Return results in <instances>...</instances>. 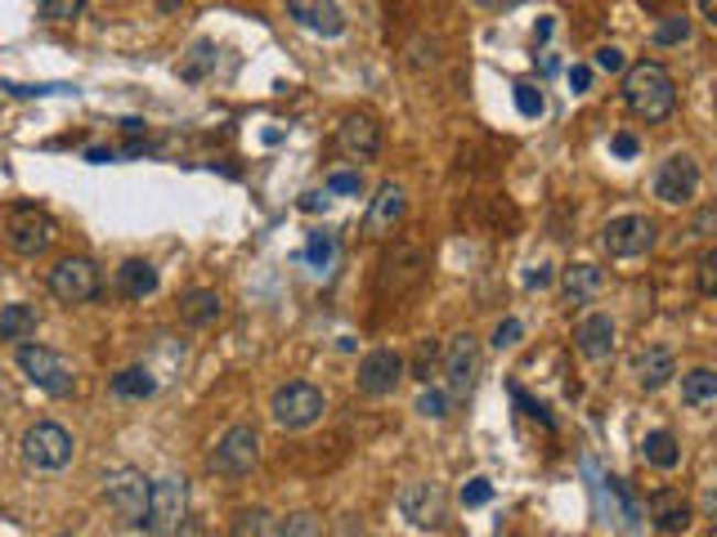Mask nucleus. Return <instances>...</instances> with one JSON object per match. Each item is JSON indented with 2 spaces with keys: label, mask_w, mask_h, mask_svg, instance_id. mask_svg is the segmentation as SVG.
<instances>
[{
  "label": "nucleus",
  "mask_w": 717,
  "mask_h": 537,
  "mask_svg": "<svg viewBox=\"0 0 717 537\" xmlns=\"http://www.w3.org/2000/svg\"><path fill=\"white\" fill-rule=\"evenodd\" d=\"M211 67H216V45H211V41H198V45H193V50L180 58L175 73H180V81H203Z\"/></svg>",
  "instance_id": "cd10ccee"
},
{
  "label": "nucleus",
  "mask_w": 717,
  "mask_h": 537,
  "mask_svg": "<svg viewBox=\"0 0 717 537\" xmlns=\"http://www.w3.org/2000/svg\"><path fill=\"white\" fill-rule=\"evenodd\" d=\"M363 188V179H359V171H333L328 175V193H341V197H355Z\"/></svg>",
  "instance_id": "a19ab883"
},
{
  "label": "nucleus",
  "mask_w": 717,
  "mask_h": 537,
  "mask_svg": "<svg viewBox=\"0 0 717 537\" xmlns=\"http://www.w3.org/2000/svg\"><path fill=\"white\" fill-rule=\"evenodd\" d=\"M409 216V193L395 184V179H385L377 184V197H372V207H368V220H363V233L368 238H390Z\"/></svg>",
  "instance_id": "dca6fc26"
},
{
  "label": "nucleus",
  "mask_w": 717,
  "mask_h": 537,
  "mask_svg": "<svg viewBox=\"0 0 717 537\" xmlns=\"http://www.w3.org/2000/svg\"><path fill=\"white\" fill-rule=\"evenodd\" d=\"M515 108H520V117H543L547 99L539 86H515Z\"/></svg>",
  "instance_id": "4c0bfd02"
},
{
  "label": "nucleus",
  "mask_w": 717,
  "mask_h": 537,
  "mask_svg": "<svg viewBox=\"0 0 717 537\" xmlns=\"http://www.w3.org/2000/svg\"><path fill=\"white\" fill-rule=\"evenodd\" d=\"M655 238H660V224L650 220V216H615V220L601 229V246H606V255H615V260H637V255H645L650 246H655Z\"/></svg>",
  "instance_id": "9b49d317"
},
{
  "label": "nucleus",
  "mask_w": 717,
  "mask_h": 537,
  "mask_svg": "<svg viewBox=\"0 0 717 537\" xmlns=\"http://www.w3.org/2000/svg\"><path fill=\"white\" fill-rule=\"evenodd\" d=\"M650 519H655L660 533L677 537V533H686V528L695 524V506H691L677 489H660L655 497H650Z\"/></svg>",
  "instance_id": "412c9836"
},
{
  "label": "nucleus",
  "mask_w": 717,
  "mask_h": 537,
  "mask_svg": "<svg viewBox=\"0 0 717 537\" xmlns=\"http://www.w3.org/2000/svg\"><path fill=\"white\" fill-rule=\"evenodd\" d=\"M104 278H99V264L86 260V255H63L54 268H50V292L63 300V305H90L99 296Z\"/></svg>",
  "instance_id": "423d86ee"
},
{
  "label": "nucleus",
  "mask_w": 717,
  "mask_h": 537,
  "mask_svg": "<svg viewBox=\"0 0 717 537\" xmlns=\"http://www.w3.org/2000/svg\"><path fill=\"white\" fill-rule=\"evenodd\" d=\"M655 197L664 207H686L699 197V162L691 153H669L655 171Z\"/></svg>",
  "instance_id": "f8f14e48"
},
{
  "label": "nucleus",
  "mask_w": 717,
  "mask_h": 537,
  "mask_svg": "<svg viewBox=\"0 0 717 537\" xmlns=\"http://www.w3.org/2000/svg\"><path fill=\"white\" fill-rule=\"evenodd\" d=\"M426 274H431V260H426V251H422V246L400 242L395 251H385V260H381V268H377V292L400 300V296L417 292V287L426 283Z\"/></svg>",
  "instance_id": "20e7f679"
},
{
  "label": "nucleus",
  "mask_w": 717,
  "mask_h": 537,
  "mask_svg": "<svg viewBox=\"0 0 717 537\" xmlns=\"http://www.w3.org/2000/svg\"><path fill=\"white\" fill-rule=\"evenodd\" d=\"M149 489H153V480L144 475V470H135V465H121V470H112V475L104 480V493H108V506L126 519V524H144V511H149Z\"/></svg>",
  "instance_id": "1a4fd4ad"
},
{
  "label": "nucleus",
  "mask_w": 717,
  "mask_h": 537,
  "mask_svg": "<svg viewBox=\"0 0 717 537\" xmlns=\"http://www.w3.org/2000/svg\"><path fill=\"white\" fill-rule=\"evenodd\" d=\"M641 452H645V461L655 465V470H673L682 461V448H677V435L673 430H650L645 443H641Z\"/></svg>",
  "instance_id": "bb28decb"
},
{
  "label": "nucleus",
  "mask_w": 717,
  "mask_h": 537,
  "mask_svg": "<svg viewBox=\"0 0 717 537\" xmlns=\"http://www.w3.org/2000/svg\"><path fill=\"white\" fill-rule=\"evenodd\" d=\"M574 346H578L583 359H593V363L610 359L615 354V322H610V314H588V318H583L574 327Z\"/></svg>",
  "instance_id": "aec40b11"
},
{
  "label": "nucleus",
  "mask_w": 717,
  "mask_h": 537,
  "mask_svg": "<svg viewBox=\"0 0 717 537\" xmlns=\"http://www.w3.org/2000/svg\"><path fill=\"white\" fill-rule=\"evenodd\" d=\"M323 207H328V193H305V197H301V211H309V216L323 211Z\"/></svg>",
  "instance_id": "09e8293b"
},
{
  "label": "nucleus",
  "mask_w": 717,
  "mask_h": 537,
  "mask_svg": "<svg viewBox=\"0 0 717 537\" xmlns=\"http://www.w3.org/2000/svg\"><path fill=\"white\" fill-rule=\"evenodd\" d=\"M36 305H23V300H14V305H6L0 309V341H14V346H28L32 336H36Z\"/></svg>",
  "instance_id": "b1692460"
},
{
  "label": "nucleus",
  "mask_w": 717,
  "mask_h": 537,
  "mask_svg": "<svg viewBox=\"0 0 717 537\" xmlns=\"http://www.w3.org/2000/svg\"><path fill=\"white\" fill-rule=\"evenodd\" d=\"M86 162L104 166V162H117V153H112V149H86Z\"/></svg>",
  "instance_id": "3c124183"
},
{
  "label": "nucleus",
  "mask_w": 717,
  "mask_h": 537,
  "mask_svg": "<svg viewBox=\"0 0 717 537\" xmlns=\"http://www.w3.org/2000/svg\"><path fill=\"white\" fill-rule=\"evenodd\" d=\"M220 296L211 292V287H198V292H188L184 300H180V322L184 327H211L216 318H220Z\"/></svg>",
  "instance_id": "a878e982"
},
{
  "label": "nucleus",
  "mask_w": 717,
  "mask_h": 537,
  "mask_svg": "<svg viewBox=\"0 0 717 537\" xmlns=\"http://www.w3.org/2000/svg\"><path fill=\"white\" fill-rule=\"evenodd\" d=\"M623 103L632 117L650 121V125H660L677 112V86H673V73L664 63H632L628 73H623Z\"/></svg>",
  "instance_id": "f257e3e1"
},
{
  "label": "nucleus",
  "mask_w": 717,
  "mask_h": 537,
  "mask_svg": "<svg viewBox=\"0 0 717 537\" xmlns=\"http://www.w3.org/2000/svg\"><path fill=\"white\" fill-rule=\"evenodd\" d=\"M153 390H157V381H153V372H144V368H126V372L112 376V394H117V398H149Z\"/></svg>",
  "instance_id": "c756f323"
},
{
  "label": "nucleus",
  "mask_w": 717,
  "mask_h": 537,
  "mask_svg": "<svg viewBox=\"0 0 717 537\" xmlns=\"http://www.w3.org/2000/svg\"><path fill=\"white\" fill-rule=\"evenodd\" d=\"M337 149L350 162H372L381 153V121L372 112H346L337 125Z\"/></svg>",
  "instance_id": "2eb2a0df"
},
{
  "label": "nucleus",
  "mask_w": 717,
  "mask_h": 537,
  "mask_svg": "<svg viewBox=\"0 0 717 537\" xmlns=\"http://www.w3.org/2000/svg\"><path fill=\"white\" fill-rule=\"evenodd\" d=\"M632 372H637V385H641L645 394H655V390H664V385L677 376V359H673L669 346H645V350L632 359Z\"/></svg>",
  "instance_id": "6ab92c4d"
},
{
  "label": "nucleus",
  "mask_w": 717,
  "mask_h": 537,
  "mask_svg": "<svg viewBox=\"0 0 717 537\" xmlns=\"http://www.w3.org/2000/svg\"><path fill=\"white\" fill-rule=\"evenodd\" d=\"M256 461H260V435L251 426H229L220 435V443L211 448L207 465L216 470V475H225V480H242V475H251V470H256Z\"/></svg>",
  "instance_id": "6e6552de"
},
{
  "label": "nucleus",
  "mask_w": 717,
  "mask_h": 537,
  "mask_svg": "<svg viewBox=\"0 0 717 537\" xmlns=\"http://www.w3.org/2000/svg\"><path fill=\"white\" fill-rule=\"evenodd\" d=\"M417 417H426V421H444V417H448V394H444V390H422V398H417Z\"/></svg>",
  "instance_id": "c9c22d12"
},
{
  "label": "nucleus",
  "mask_w": 717,
  "mask_h": 537,
  "mask_svg": "<svg viewBox=\"0 0 717 537\" xmlns=\"http://www.w3.org/2000/svg\"><path fill=\"white\" fill-rule=\"evenodd\" d=\"M520 336H525V322H520V318H502V322L493 327V350H511Z\"/></svg>",
  "instance_id": "58836bf2"
},
{
  "label": "nucleus",
  "mask_w": 717,
  "mask_h": 537,
  "mask_svg": "<svg viewBox=\"0 0 717 537\" xmlns=\"http://www.w3.org/2000/svg\"><path fill=\"white\" fill-rule=\"evenodd\" d=\"M547 36H552V19H539V28H534V41H539V45H543V41H547Z\"/></svg>",
  "instance_id": "5fc2aeb1"
},
{
  "label": "nucleus",
  "mask_w": 717,
  "mask_h": 537,
  "mask_svg": "<svg viewBox=\"0 0 717 537\" xmlns=\"http://www.w3.org/2000/svg\"><path fill=\"white\" fill-rule=\"evenodd\" d=\"M489 497H493V484H489V480H480V475H476V480H467V484H463V506H485Z\"/></svg>",
  "instance_id": "79ce46f5"
},
{
  "label": "nucleus",
  "mask_w": 717,
  "mask_h": 537,
  "mask_svg": "<svg viewBox=\"0 0 717 537\" xmlns=\"http://www.w3.org/2000/svg\"><path fill=\"white\" fill-rule=\"evenodd\" d=\"M476 376H480V346H476L471 331H458L444 346V381H448V394L453 398H471Z\"/></svg>",
  "instance_id": "ddd939ff"
},
{
  "label": "nucleus",
  "mask_w": 717,
  "mask_h": 537,
  "mask_svg": "<svg viewBox=\"0 0 717 537\" xmlns=\"http://www.w3.org/2000/svg\"><path fill=\"white\" fill-rule=\"evenodd\" d=\"M610 153H615V157H623V162H628V157H637V153H641L637 134H632V130H619L615 140H610Z\"/></svg>",
  "instance_id": "c03bdc74"
},
{
  "label": "nucleus",
  "mask_w": 717,
  "mask_h": 537,
  "mask_svg": "<svg viewBox=\"0 0 717 537\" xmlns=\"http://www.w3.org/2000/svg\"><path fill=\"white\" fill-rule=\"evenodd\" d=\"M515 403H520V408H525V413H530L534 421H543V426H552V417H547V408H543V403H534L530 394H520V390H515Z\"/></svg>",
  "instance_id": "49530a36"
},
{
  "label": "nucleus",
  "mask_w": 717,
  "mask_h": 537,
  "mask_svg": "<svg viewBox=\"0 0 717 537\" xmlns=\"http://www.w3.org/2000/svg\"><path fill=\"white\" fill-rule=\"evenodd\" d=\"M713 220H717V211H713V207H704V211L695 216V238H713Z\"/></svg>",
  "instance_id": "de8ad7c7"
},
{
  "label": "nucleus",
  "mask_w": 717,
  "mask_h": 537,
  "mask_svg": "<svg viewBox=\"0 0 717 537\" xmlns=\"http://www.w3.org/2000/svg\"><path fill=\"white\" fill-rule=\"evenodd\" d=\"M283 519H274L265 506H256V511H242L233 519V537H279Z\"/></svg>",
  "instance_id": "c85d7f7f"
},
{
  "label": "nucleus",
  "mask_w": 717,
  "mask_h": 537,
  "mask_svg": "<svg viewBox=\"0 0 717 537\" xmlns=\"http://www.w3.org/2000/svg\"><path fill=\"white\" fill-rule=\"evenodd\" d=\"M73 435L63 430L58 421H36L28 435H23V461L36 465V470H68L73 465Z\"/></svg>",
  "instance_id": "0eeeda50"
},
{
  "label": "nucleus",
  "mask_w": 717,
  "mask_h": 537,
  "mask_svg": "<svg viewBox=\"0 0 717 537\" xmlns=\"http://www.w3.org/2000/svg\"><path fill=\"white\" fill-rule=\"evenodd\" d=\"M305 260H309V268H318V274H328L333 260H337V233L314 229V233L305 238Z\"/></svg>",
  "instance_id": "7c9ffc66"
},
{
  "label": "nucleus",
  "mask_w": 717,
  "mask_h": 537,
  "mask_svg": "<svg viewBox=\"0 0 717 537\" xmlns=\"http://www.w3.org/2000/svg\"><path fill=\"white\" fill-rule=\"evenodd\" d=\"M184 519H188V480L184 475H162L153 480L149 489V511H144V533L153 537H175L184 533Z\"/></svg>",
  "instance_id": "f03ea898"
},
{
  "label": "nucleus",
  "mask_w": 717,
  "mask_h": 537,
  "mask_svg": "<svg viewBox=\"0 0 717 537\" xmlns=\"http://www.w3.org/2000/svg\"><path fill=\"white\" fill-rule=\"evenodd\" d=\"M650 41L655 45H686L691 41V19L686 14H664L655 23V32H650Z\"/></svg>",
  "instance_id": "2f4dec72"
},
{
  "label": "nucleus",
  "mask_w": 717,
  "mask_h": 537,
  "mask_svg": "<svg viewBox=\"0 0 717 537\" xmlns=\"http://www.w3.org/2000/svg\"><path fill=\"white\" fill-rule=\"evenodd\" d=\"M480 10H515V6H525V0H476Z\"/></svg>",
  "instance_id": "8fccbe9b"
},
{
  "label": "nucleus",
  "mask_w": 717,
  "mask_h": 537,
  "mask_svg": "<svg viewBox=\"0 0 717 537\" xmlns=\"http://www.w3.org/2000/svg\"><path fill=\"white\" fill-rule=\"evenodd\" d=\"M695 287H699V296H717V251L713 246L695 264Z\"/></svg>",
  "instance_id": "f704fd0d"
},
{
  "label": "nucleus",
  "mask_w": 717,
  "mask_h": 537,
  "mask_svg": "<svg viewBox=\"0 0 717 537\" xmlns=\"http://www.w3.org/2000/svg\"><path fill=\"white\" fill-rule=\"evenodd\" d=\"M565 77H569V90H574V95H588V90H593V67H588V63H574Z\"/></svg>",
  "instance_id": "a18cd8bd"
},
{
  "label": "nucleus",
  "mask_w": 717,
  "mask_h": 537,
  "mask_svg": "<svg viewBox=\"0 0 717 537\" xmlns=\"http://www.w3.org/2000/svg\"><path fill=\"white\" fill-rule=\"evenodd\" d=\"M601 287H606V274H601L597 264H588V260H578V264H565V268H561V292H565L569 305H588Z\"/></svg>",
  "instance_id": "4be33fe9"
},
{
  "label": "nucleus",
  "mask_w": 717,
  "mask_h": 537,
  "mask_svg": "<svg viewBox=\"0 0 717 537\" xmlns=\"http://www.w3.org/2000/svg\"><path fill=\"white\" fill-rule=\"evenodd\" d=\"M593 67H601V73L615 77V73H623L628 63H623V50H619V45H601V50L593 54Z\"/></svg>",
  "instance_id": "ea45409f"
},
{
  "label": "nucleus",
  "mask_w": 717,
  "mask_h": 537,
  "mask_svg": "<svg viewBox=\"0 0 717 537\" xmlns=\"http://www.w3.org/2000/svg\"><path fill=\"white\" fill-rule=\"evenodd\" d=\"M400 515L413 528H444V519H448V493L439 484H431V480L409 484L400 493Z\"/></svg>",
  "instance_id": "4468645a"
},
{
  "label": "nucleus",
  "mask_w": 717,
  "mask_h": 537,
  "mask_svg": "<svg viewBox=\"0 0 717 537\" xmlns=\"http://www.w3.org/2000/svg\"><path fill=\"white\" fill-rule=\"evenodd\" d=\"M279 537H323V524H318L309 511H301V515H292V519L279 528Z\"/></svg>",
  "instance_id": "e433bc0d"
},
{
  "label": "nucleus",
  "mask_w": 717,
  "mask_h": 537,
  "mask_svg": "<svg viewBox=\"0 0 717 537\" xmlns=\"http://www.w3.org/2000/svg\"><path fill=\"white\" fill-rule=\"evenodd\" d=\"M58 238V224L41 207H14L6 220V242L14 255H45Z\"/></svg>",
  "instance_id": "9d476101"
},
{
  "label": "nucleus",
  "mask_w": 717,
  "mask_h": 537,
  "mask_svg": "<svg viewBox=\"0 0 717 537\" xmlns=\"http://www.w3.org/2000/svg\"><path fill=\"white\" fill-rule=\"evenodd\" d=\"M682 403H686L691 413L713 408V403H717V372L713 368H691L682 376Z\"/></svg>",
  "instance_id": "393cba45"
},
{
  "label": "nucleus",
  "mask_w": 717,
  "mask_h": 537,
  "mask_svg": "<svg viewBox=\"0 0 717 537\" xmlns=\"http://www.w3.org/2000/svg\"><path fill=\"white\" fill-rule=\"evenodd\" d=\"M323 390L318 385H309V381H287V385H279L274 390V398H270V417L283 426V430H309L318 417H323Z\"/></svg>",
  "instance_id": "39448f33"
},
{
  "label": "nucleus",
  "mask_w": 717,
  "mask_h": 537,
  "mask_svg": "<svg viewBox=\"0 0 717 537\" xmlns=\"http://www.w3.org/2000/svg\"><path fill=\"white\" fill-rule=\"evenodd\" d=\"M157 268L149 264V260H126L121 268H117V292L126 296V300H144V296H153L157 292Z\"/></svg>",
  "instance_id": "5701e85b"
},
{
  "label": "nucleus",
  "mask_w": 717,
  "mask_h": 537,
  "mask_svg": "<svg viewBox=\"0 0 717 537\" xmlns=\"http://www.w3.org/2000/svg\"><path fill=\"white\" fill-rule=\"evenodd\" d=\"M439 363V341H417V350H413V363H404V372H413V381H431V368Z\"/></svg>",
  "instance_id": "473e14b6"
},
{
  "label": "nucleus",
  "mask_w": 717,
  "mask_h": 537,
  "mask_svg": "<svg viewBox=\"0 0 717 537\" xmlns=\"http://www.w3.org/2000/svg\"><path fill=\"white\" fill-rule=\"evenodd\" d=\"M19 368H23V376L36 385V390H45V394H54V398H68V394H77V368L63 359L58 350H45V346H19Z\"/></svg>",
  "instance_id": "7ed1b4c3"
},
{
  "label": "nucleus",
  "mask_w": 717,
  "mask_h": 537,
  "mask_svg": "<svg viewBox=\"0 0 717 537\" xmlns=\"http://www.w3.org/2000/svg\"><path fill=\"white\" fill-rule=\"evenodd\" d=\"M121 130H126V134H144V121H140V117H126Z\"/></svg>",
  "instance_id": "864d4df0"
},
{
  "label": "nucleus",
  "mask_w": 717,
  "mask_h": 537,
  "mask_svg": "<svg viewBox=\"0 0 717 537\" xmlns=\"http://www.w3.org/2000/svg\"><path fill=\"white\" fill-rule=\"evenodd\" d=\"M359 394L368 398H385V394H395V385L404 381V354L395 350H372L363 363H359Z\"/></svg>",
  "instance_id": "f3484780"
},
{
  "label": "nucleus",
  "mask_w": 717,
  "mask_h": 537,
  "mask_svg": "<svg viewBox=\"0 0 717 537\" xmlns=\"http://www.w3.org/2000/svg\"><path fill=\"white\" fill-rule=\"evenodd\" d=\"M292 23H301L314 36H341L346 32V14L337 0H287Z\"/></svg>",
  "instance_id": "a211bd4d"
},
{
  "label": "nucleus",
  "mask_w": 717,
  "mask_h": 537,
  "mask_svg": "<svg viewBox=\"0 0 717 537\" xmlns=\"http://www.w3.org/2000/svg\"><path fill=\"white\" fill-rule=\"evenodd\" d=\"M63 537H73V533H63Z\"/></svg>",
  "instance_id": "6e6d98bb"
},
{
  "label": "nucleus",
  "mask_w": 717,
  "mask_h": 537,
  "mask_svg": "<svg viewBox=\"0 0 717 537\" xmlns=\"http://www.w3.org/2000/svg\"><path fill=\"white\" fill-rule=\"evenodd\" d=\"M552 283H556V268H552V264H530V268H525V287H530V292H543V287H552Z\"/></svg>",
  "instance_id": "37998d69"
},
{
  "label": "nucleus",
  "mask_w": 717,
  "mask_h": 537,
  "mask_svg": "<svg viewBox=\"0 0 717 537\" xmlns=\"http://www.w3.org/2000/svg\"><path fill=\"white\" fill-rule=\"evenodd\" d=\"M36 6H41V19H50V23H73V19H82L86 0H36Z\"/></svg>",
  "instance_id": "72a5a7b5"
},
{
  "label": "nucleus",
  "mask_w": 717,
  "mask_h": 537,
  "mask_svg": "<svg viewBox=\"0 0 717 537\" xmlns=\"http://www.w3.org/2000/svg\"><path fill=\"white\" fill-rule=\"evenodd\" d=\"M699 19H704L708 28H717V0H699Z\"/></svg>",
  "instance_id": "603ef678"
}]
</instances>
